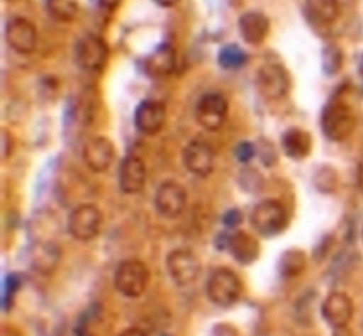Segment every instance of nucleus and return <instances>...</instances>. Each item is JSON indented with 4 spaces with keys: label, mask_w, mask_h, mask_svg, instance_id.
Returning a JSON list of instances; mask_svg holds the SVG:
<instances>
[{
    "label": "nucleus",
    "mask_w": 363,
    "mask_h": 336,
    "mask_svg": "<svg viewBox=\"0 0 363 336\" xmlns=\"http://www.w3.org/2000/svg\"><path fill=\"white\" fill-rule=\"evenodd\" d=\"M182 160L191 174L205 178L215 168V150L205 140H191L183 149Z\"/></svg>",
    "instance_id": "f8f14e48"
},
{
    "label": "nucleus",
    "mask_w": 363,
    "mask_h": 336,
    "mask_svg": "<svg viewBox=\"0 0 363 336\" xmlns=\"http://www.w3.org/2000/svg\"><path fill=\"white\" fill-rule=\"evenodd\" d=\"M147 181V168L138 156L128 155L123 159L119 168V186L128 195H135L143 190Z\"/></svg>",
    "instance_id": "2eb2a0df"
},
{
    "label": "nucleus",
    "mask_w": 363,
    "mask_h": 336,
    "mask_svg": "<svg viewBox=\"0 0 363 336\" xmlns=\"http://www.w3.org/2000/svg\"><path fill=\"white\" fill-rule=\"evenodd\" d=\"M150 272L145 262L128 259L120 262L114 275V286L121 296L135 299L140 298L148 287Z\"/></svg>",
    "instance_id": "7ed1b4c3"
},
{
    "label": "nucleus",
    "mask_w": 363,
    "mask_h": 336,
    "mask_svg": "<svg viewBox=\"0 0 363 336\" xmlns=\"http://www.w3.org/2000/svg\"><path fill=\"white\" fill-rule=\"evenodd\" d=\"M234 154L241 164H248L256 156L257 147L251 142L244 140L236 145Z\"/></svg>",
    "instance_id": "c85d7f7f"
},
{
    "label": "nucleus",
    "mask_w": 363,
    "mask_h": 336,
    "mask_svg": "<svg viewBox=\"0 0 363 336\" xmlns=\"http://www.w3.org/2000/svg\"><path fill=\"white\" fill-rule=\"evenodd\" d=\"M186 189L177 181H167L157 188L154 203L157 212L162 217L174 219L181 215L186 209Z\"/></svg>",
    "instance_id": "9b49d317"
},
{
    "label": "nucleus",
    "mask_w": 363,
    "mask_h": 336,
    "mask_svg": "<svg viewBox=\"0 0 363 336\" xmlns=\"http://www.w3.org/2000/svg\"><path fill=\"white\" fill-rule=\"evenodd\" d=\"M167 111L165 104L157 99H145L135 111V126L145 135H154L165 126Z\"/></svg>",
    "instance_id": "ddd939ff"
},
{
    "label": "nucleus",
    "mask_w": 363,
    "mask_h": 336,
    "mask_svg": "<svg viewBox=\"0 0 363 336\" xmlns=\"http://www.w3.org/2000/svg\"><path fill=\"white\" fill-rule=\"evenodd\" d=\"M229 103L223 94L208 92L199 99L195 106V118L207 131H218L228 119Z\"/></svg>",
    "instance_id": "0eeeda50"
},
{
    "label": "nucleus",
    "mask_w": 363,
    "mask_h": 336,
    "mask_svg": "<svg viewBox=\"0 0 363 336\" xmlns=\"http://www.w3.org/2000/svg\"><path fill=\"white\" fill-rule=\"evenodd\" d=\"M161 336H171V335H161Z\"/></svg>",
    "instance_id": "ea45409f"
},
{
    "label": "nucleus",
    "mask_w": 363,
    "mask_h": 336,
    "mask_svg": "<svg viewBox=\"0 0 363 336\" xmlns=\"http://www.w3.org/2000/svg\"><path fill=\"white\" fill-rule=\"evenodd\" d=\"M121 1L123 0H99V4L104 10L112 11V10H116L121 4Z\"/></svg>",
    "instance_id": "f704fd0d"
},
{
    "label": "nucleus",
    "mask_w": 363,
    "mask_h": 336,
    "mask_svg": "<svg viewBox=\"0 0 363 336\" xmlns=\"http://www.w3.org/2000/svg\"><path fill=\"white\" fill-rule=\"evenodd\" d=\"M354 315V306L345 293L335 291L322 305V316L335 329L345 328Z\"/></svg>",
    "instance_id": "dca6fc26"
},
{
    "label": "nucleus",
    "mask_w": 363,
    "mask_h": 336,
    "mask_svg": "<svg viewBox=\"0 0 363 336\" xmlns=\"http://www.w3.org/2000/svg\"><path fill=\"white\" fill-rule=\"evenodd\" d=\"M306 267V255L301 250H286L279 262V271L286 279H294L303 274Z\"/></svg>",
    "instance_id": "5701e85b"
},
{
    "label": "nucleus",
    "mask_w": 363,
    "mask_h": 336,
    "mask_svg": "<svg viewBox=\"0 0 363 336\" xmlns=\"http://www.w3.org/2000/svg\"><path fill=\"white\" fill-rule=\"evenodd\" d=\"M5 40L17 54H32L37 47V27L26 17H13L5 27Z\"/></svg>",
    "instance_id": "9d476101"
},
{
    "label": "nucleus",
    "mask_w": 363,
    "mask_h": 336,
    "mask_svg": "<svg viewBox=\"0 0 363 336\" xmlns=\"http://www.w3.org/2000/svg\"><path fill=\"white\" fill-rule=\"evenodd\" d=\"M357 181H359V186L363 193V161L359 164V172H357Z\"/></svg>",
    "instance_id": "58836bf2"
},
{
    "label": "nucleus",
    "mask_w": 363,
    "mask_h": 336,
    "mask_svg": "<svg viewBox=\"0 0 363 336\" xmlns=\"http://www.w3.org/2000/svg\"><path fill=\"white\" fill-rule=\"evenodd\" d=\"M75 60L79 67L87 72H99L107 66L109 47L102 38L87 34L80 38L75 46Z\"/></svg>",
    "instance_id": "1a4fd4ad"
},
{
    "label": "nucleus",
    "mask_w": 363,
    "mask_h": 336,
    "mask_svg": "<svg viewBox=\"0 0 363 336\" xmlns=\"http://www.w3.org/2000/svg\"><path fill=\"white\" fill-rule=\"evenodd\" d=\"M179 1L181 0H154V3L161 8H174Z\"/></svg>",
    "instance_id": "e433bc0d"
},
{
    "label": "nucleus",
    "mask_w": 363,
    "mask_h": 336,
    "mask_svg": "<svg viewBox=\"0 0 363 336\" xmlns=\"http://www.w3.org/2000/svg\"><path fill=\"white\" fill-rule=\"evenodd\" d=\"M256 86L265 99L280 101L289 94L292 82L285 67L277 62H269L258 70Z\"/></svg>",
    "instance_id": "20e7f679"
},
{
    "label": "nucleus",
    "mask_w": 363,
    "mask_h": 336,
    "mask_svg": "<svg viewBox=\"0 0 363 336\" xmlns=\"http://www.w3.org/2000/svg\"><path fill=\"white\" fill-rule=\"evenodd\" d=\"M177 67V54L174 46L162 44L145 58V70L152 79H165L174 74Z\"/></svg>",
    "instance_id": "f3484780"
},
{
    "label": "nucleus",
    "mask_w": 363,
    "mask_h": 336,
    "mask_svg": "<svg viewBox=\"0 0 363 336\" xmlns=\"http://www.w3.org/2000/svg\"><path fill=\"white\" fill-rule=\"evenodd\" d=\"M242 219H244V215L241 213V211L238 208H231L225 212L222 222H223L224 225L231 229V228L239 226L242 223Z\"/></svg>",
    "instance_id": "7c9ffc66"
},
{
    "label": "nucleus",
    "mask_w": 363,
    "mask_h": 336,
    "mask_svg": "<svg viewBox=\"0 0 363 336\" xmlns=\"http://www.w3.org/2000/svg\"><path fill=\"white\" fill-rule=\"evenodd\" d=\"M337 184H338V177L333 168L322 167L315 176V185L322 193L335 191Z\"/></svg>",
    "instance_id": "bb28decb"
},
{
    "label": "nucleus",
    "mask_w": 363,
    "mask_h": 336,
    "mask_svg": "<svg viewBox=\"0 0 363 336\" xmlns=\"http://www.w3.org/2000/svg\"><path fill=\"white\" fill-rule=\"evenodd\" d=\"M72 336H95L92 335L90 332H89V329L85 325H82V324H78L77 325V328L74 329V332H73V335Z\"/></svg>",
    "instance_id": "4c0bfd02"
},
{
    "label": "nucleus",
    "mask_w": 363,
    "mask_h": 336,
    "mask_svg": "<svg viewBox=\"0 0 363 336\" xmlns=\"http://www.w3.org/2000/svg\"><path fill=\"white\" fill-rule=\"evenodd\" d=\"M212 336H239V332L231 324L220 323L213 327Z\"/></svg>",
    "instance_id": "473e14b6"
},
{
    "label": "nucleus",
    "mask_w": 363,
    "mask_h": 336,
    "mask_svg": "<svg viewBox=\"0 0 363 336\" xmlns=\"http://www.w3.org/2000/svg\"><path fill=\"white\" fill-rule=\"evenodd\" d=\"M289 218L285 207L277 200H264L255 207L251 215L252 226L264 237H272L282 233Z\"/></svg>",
    "instance_id": "39448f33"
},
{
    "label": "nucleus",
    "mask_w": 363,
    "mask_h": 336,
    "mask_svg": "<svg viewBox=\"0 0 363 336\" xmlns=\"http://www.w3.org/2000/svg\"><path fill=\"white\" fill-rule=\"evenodd\" d=\"M45 4L50 16L57 22L69 23L78 17L79 4L77 0H45Z\"/></svg>",
    "instance_id": "b1692460"
},
{
    "label": "nucleus",
    "mask_w": 363,
    "mask_h": 336,
    "mask_svg": "<svg viewBox=\"0 0 363 336\" xmlns=\"http://www.w3.org/2000/svg\"><path fill=\"white\" fill-rule=\"evenodd\" d=\"M60 260L61 250L56 243L51 241L37 243L32 250V267L34 270L43 275L51 274L57 267Z\"/></svg>",
    "instance_id": "4be33fe9"
},
{
    "label": "nucleus",
    "mask_w": 363,
    "mask_h": 336,
    "mask_svg": "<svg viewBox=\"0 0 363 336\" xmlns=\"http://www.w3.org/2000/svg\"><path fill=\"white\" fill-rule=\"evenodd\" d=\"M208 299L220 308H230L242 294V283L234 271L219 267L208 277L206 284Z\"/></svg>",
    "instance_id": "f03ea898"
},
{
    "label": "nucleus",
    "mask_w": 363,
    "mask_h": 336,
    "mask_svg": "<svg viewBox=\"0 0 363 336\" xmlns=\"http://www.w3.org/2000/svg\"><path fill=\"white\" fill-rule=\"evenodd\" d=\"M281 147L289 159L304 160L313 150V138L303 128H291L281 137Z\"/></svg>",
    "instance_id": "aec40b11"
},
{
    "label": "nucleus",
    "mask_w": 363,
    "mask_h": 336,
    "mask_svg": "<svg viewBox=\"0 0 363 336\" xmlns=\"http://www.w3.org/2000/svg\"><path fill=\"white\" fill-rule=\"evenodd\" d=\"M229 241H230V234L222 233V234H219L217 238H216L215 245L219 250H228Z\"/></svg>",
    "instance_id": "72a5a7b5"
},
{
    "label": "nucleus",
    "mask_w": 363,
    "mask_h": 336,
    "mask_svg": "<svg viewBox=\"0 0 363 336\" xmlns=\"http://www.w3.org/2000/svg\"><path fill=\"white\" fill-rule=\"evenodd\" d=\"M228 250L236 262L242 265H250L259 257L260 247L256 238L245 231H236L230 235Z\"/></svg>",
    "instance_id": "412c9836"
},
{
    "label": "nucleus",
    "mask_w": 363,
    "mask_h": 336,
    "mask_svg": "<svg viewBox=\"0 0 363 336\" xmlns=\"http://www.w3.org/2000/svg\"><path fill=\"white\" fill-rule=\"evenodd\" d=\"M83 159L91 171L96 173L106 172L116 159L114 143L104 135L95 137L84 147Z\"/></svg>",
    "instance_id": "4468645a"
},
{
    "label": "nucleus",
    "mask_w": 363,
    "mask_h": 336,
    "mask_svg": "<svg viewBox=\"0 0 363 336\" xmlns=\"http://www.w3.org/2000/svg\"><path fill=\"white\" fill-rule=\"evenodd\" d=\"M120 336H148L145 330L140 328H128L120 334Z\"/></svg>",
    "instance_id": "c9c22d12"
},
{
    "label": "nucleus",
    "mask_w": 363,
    "mask_h": 336,
    "mask_svg": "<svg viewBox=\"0 0 363 336\" xmlns=\"http://www.w3.org/2000/svg\"><path fill=\"white\" fill-rule=\"evenodd\" d=\"M304 13L315 27H328L340 16L339 0H306Z\"/></svg>",
    "instance_id": "6ab92c4d"
},
{
    "label": "nucleus",
    "mask_w": 363,
    "mask_h": 336,
    "mask_svg": "<svg viewBox=\"0 0 363 336\" xmlns=\"http://www.w3.org/2000/svg\"><path fill=\"white\" fill-rule=\"evenodd\" d=\"M166 267L169 277L179 287H188L198 281L201 274V264L198 257L189 250L179 248L167 255Z\"/></svg>",
    "instance_id": "6e6552de"
},
{
    "label": "nucleus",
    "mask_w": 363,
    "mask_h": 336,
    "mask_svg": "<svg viewBox=\"0 0 363 336\" xmlns=\"http://www.w3.org/2000/svg\"><path fill=\"white\" fill-rule=\"evenodd\" d=\"M344 63L342 51L337 44H328L322 51V69L327 75H335Z\"/></svg>",
    "instance_id": "a878e982"
},
{
    "label": "nucleus",
    "mask_w": 363,
    "mask_h": 336,
    "mask_svg": "<svg viewBox=\"0 0 363 336\" xmlns=\"http://www.w3.org/2000/svg\"><path fill=\"white\" fill-rule=\"evenodd\" d=\"M257 154H259L260 160L267 166H272L277 160V154L275 148L268 140H262L259 147H257Z\"/></svg>",
    "instance_id": "c756f323"
},
{
    "label": "nucleus",
    "mask_w": 363,
    "mask_h": 336,
    "mask_svg": "<svg viewBox=\"0 0 363 336\" xmlns=\"http://www.w3.org/2000/svg\"><path fill=\"white\" fill-rule=\"evenodd\" d=\"M270 21L260 11H247L239 18V32L248 45H259L268 37Z\"/></svg>",
    "instance_id": "a211bd4d"
},
{
    "label": "nucleus",
    "mask_w": 363,
    "mask_h": 336,
    "mask_svg": "<svg viewBox=\"0 0 363 336\" xmlns=\"http://www.w3.org/2000/svg\"><path fill=\"white\" fill-rule=\"evenodd\" d=\"M13 152V138L8 130H1V159H6Z\"/></svg>",
    "instance_id": "2f4dec72"
},
{
    "label": "nucleus",
    "mask_w": 363,
    "mask_h": 336,
    "mask_svg": "<svg viewBox=\"0 0 363 336\" xmlns=\"http://www.w3.org/2000/svg\"><path fill=\"white\" fill-rule=\"evenodd\" d=\"M21 286V279L20 276L10 275L5 281L4 284V294H3V299H1V305L4 310L13 308V299L16 296L17 291L20 289Z\"/></svg>",
    "instance_id": "cd10ccee"
},
{
    "label": "nucleus",
    "mask_w": 363,
    "mask_h": 336,
    "mask_svg": "<svg viewBox=\"0 0 363 336\" xmlns=\"http://www.w3.org/2000/svg\"><path fill=\"white\" fill-rule=\"evenodd\" d=\"M357 120L352 108L340 99H332L323 107L321 130L332 142L347 140L355 131Z\"/></svg>",
    "instance_id": "f257e3e1"
},
{
    "label": "nucleus",
    "mask_w": 363,
    "mask_h": 336,
    "mask_svg": "<svg viewBox=\"0 0 363 336\" xmlns=\"http://www.w3.org/2000/svg\"><path fill=\"white\" fill-rule=\"evenodd\" d=\"M219 66L225 70H238L246 65L247 54L236 44H228L219 50L217 56Z\"/></svg>",
    "instance_id": "393cba45"
},
{
    "label": "nucleus",
    "mask_w": 363,
    "mask_h": 336,
    "mask_svg": "<svg viewBox=\"0 0 363 336\" xmlns=\"http://www.w3.org/2000/svg\"><path fill=\"white\" fill-rule=\"evenodd\" d=\"M104 224V215L95 205L85 203L72 211L67 228L69 234L82 242H87L99 236Z\"/></svg>",
    "instance_id": "423d86ee"
}]
</instances>
